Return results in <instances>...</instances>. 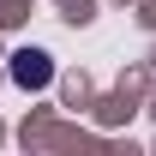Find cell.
I'll list each match as a JSON object with an SVG mask.
<instances>
[{
    "instance_id": "cell-1",
    "label": "cell",
    "mask_w": 156,
    "mask_h": 156,
    "mask_svg": "<svg viewBox=\"0 0 156 156\" xmlns=\"http://www.w3.org/2000/svg\"><path fill=\"white\" fill-rule=\"evenodd\" d=\"M12 78H18L24 90H42V84L54 78V66H48L42 48H24V54H12Z\"/></svg>"
}]
</instances>
